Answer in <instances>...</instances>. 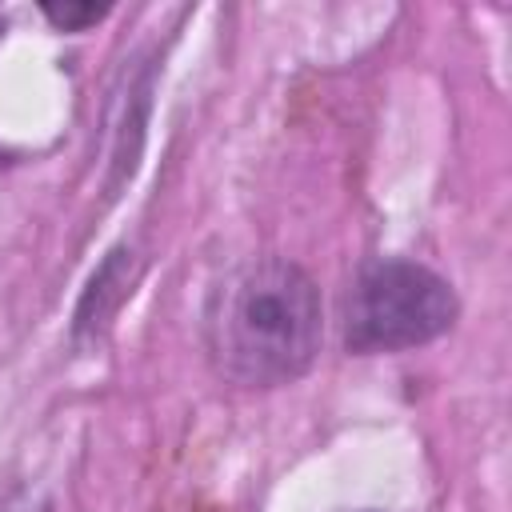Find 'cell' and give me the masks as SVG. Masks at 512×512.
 I'll return each mask as SVG.
<instances>
[{
  "label": "cell",
  "instance_id": "6da1fadb",
  "mask_svg": "<svg viewBox=\"0 0 512 512\" xmlns=\"http://www.w3.org/2000/svg\"><path fill=\"white\" fill-rule=\"evenodd\" d=\"M204 332L228 380L248 388L296 380L320 352V292L292 260H248L212 288Z\"/></svg>",
  "mask_w": 512,
  "mask_h": 512
},
{
  "label": "cell",
  "instance_id": "7a4b0ae2",
  "mask_svg": "<svg viewBox=\"0 0 512 512\" xmlns=\"http://www.w3.org/2000/svg\"><path fill=\"white\" fill-rule=\"evenodd\" d=\"M456 320L448 280L412 260H376L348 296V348L400 352L436 340Z\"/></svg>",
  "mask_w": 512,
  "mask_h": 512
},
{
  "label": "cell",
  "instance_id": "3957f363",
  "mask_svg": "<svg viewBox=\"0 0 512 512\" xmlns=\"http://www.w3.org/2000/svg\"><path fill=\"white\" fill-rule=\"evenodd\" d=\"M108 8L104 4H44V16L52 20V24H60V28H84V24H96L100 16H104Z\"/></svg>",
  "mask_w": 512,
  "mask_h": 512
}]
</instances>
